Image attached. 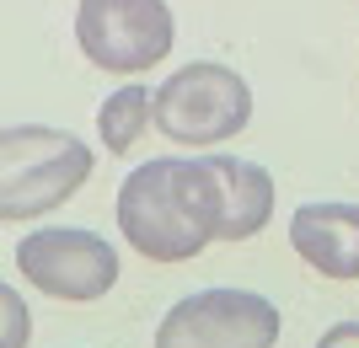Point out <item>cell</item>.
<instances>
[{
  "label": "cell",
  "mask_w": 359,
  "mask_h": 348,
  "mask_svg": "<svg viewBox=\"0 0 359 348\" xmlns=\"http://www.w3.org/2000/svg\"><path fill=\"white\" fill-rule=\"evenodd\" d=\"M225 204L204 161L156 155L135 167L118 188V230L145 263H188L220 242Z\"/></svg>",
  "instance_id": "cell-1"
},
{
  "label": "cell",
  "mask_w": 359,
  "mask_h": 348,
  "mask_svg": "<svg viewBox=\"0 0 359 348\" xmlns=\"http://www.w3.org/2000/svg\"><path fill=\"white\" fill-rule=\"evenodd\" d=\"M91 151L70 129H43V123H11L0 129V220L22 225L38 214L60 209L81 193L91 177Z\"/></svg>",
  "instance_id": "cell-2"
},
{
  "label": "cell",
  "mask_w": 359,
  "mask_h": 348,
  "mask_svg": "<svg viewBox=\"0 0 359 348\" xmlns=\"http://www.w3.org/2000/svg\"><path fill=\"white\" fill-rule=\"evenodd\" d=\"M252 123V86L215 60H194L156 86V129L172 145L210 151Z\"/></svg>",
  "instance_id": "cell-3"
},
{
  "label": "cell",
  "mask_w": 359,
  "mask_h": 348,
  "mask_svg": "<svg viewBox=\"0 0 359 348\" xmlns=\"http://www.w3.org/2000/svg\"><path fill=\"white\" fill-rule=\"evenodd\" d=\"M75 43L107 76H140L177 43V16L166 0H81Z\"/></svg>",
  "instance_id": "cell-4"
},
{
  "label": "cell",
  "mask_w": 359,
  "mask_h": 348,
  "mask_svg": "<svg viewBox=\"0 0 359 348\" xmlns=\"http://www.w3.org/2000/svg\"><path fill=\"white\" fill-rule=\"evenodd\" d=\"M11 258H16V273L48 300L86 305V300H102L118 284V246L97 230H70V225L27 230Z\"/></svg>",
  "instance_id": "cell-5"
},
{
  "label": "cell",
  "mask_w": 359,
  "mask_h": 348,
  "mask_svg": "<svg viewBox=\"0 0 359 348\" xmlns=\"http://www.w3.org/2000/svg\"><path fill=\"white\" fill-rule=\"evenodd\" d=\"M279 305L252 289H198L182 295L156 327V348H273Z\"/></svg>",
  "instance_id": "cell-6"
},
{
  "label": "cell",
  "mask_w": 359,
  "mask_h": 348,
  "mask_svg": "<svg viewBox=\"0 0 359 348\" xmlns=\"http://www.w3.org/2000/svg\"><path fill=\"white\" fill-rule=\"evenodd\" d=\"M290 246L322 279H359V204H300L290 220Z\"/></svg>",
  "instance_id": "cell-7"
},
{
  "label": "cell",
  "mask_w": 359,
  "mask_h": 348,
  "mask_svg": "<svg viewBox=\"0 0 359 348\" xmlns=\"http://www.w3.org/2000/svg\"><path fill=\"white\" fill-rule=\"evenodd\" d=\"M215 188H220L225 204V225L220 242H247L273 220V177L257 161H241V155H204Z\"/></svg>",
  "instance_id": "cell-8"
},
{
  "label": "cell",
  "mask_w": 359,
  "mask_h": 348,
  "mask_svg": "<svg viewBox=\"0 0 359 348\" xmlns=\"http://www.w3.org/2000/svg\"><path fill=\"white\" fill-rule=\"evenodd\" d=\"M150 123H156V91L135 86V81L118 86L113 97H102V107H97V134L113 155H129L145 139Z\"/></svg>",
  "instance_id": "cell-9"
},
{
  "label": "cell",
  "mask_w": 359,
  "mask_h": 348,
  "mask_svg": "<svg viewBox=\"0 0 359 348\" xmlns=\"http://www.w3.org/2000/svg\"><path fill=\"white\" fill-rule=\"evenodd\" d=\"M0 311H6V321H11L6 348H22V333H27V305H22V295H16V289H0Z\"/></svg>",
  "instance_id": "cell-10"
},
{
  "label": "cell",
  "mask_w": 359,
  "mask_h": 348,
  "mask_svg": "<svg viewBox=\"0 0 359 348\" xmlns=\"http://www.w3.org/2000/svg\"><path fill=\"white\" fill-rule=\"evenodd\" d=\"M316 348H359V321H338L316 337Z\"/></svg>",
  "instance_id": "cell-11"
}]
</instances>
